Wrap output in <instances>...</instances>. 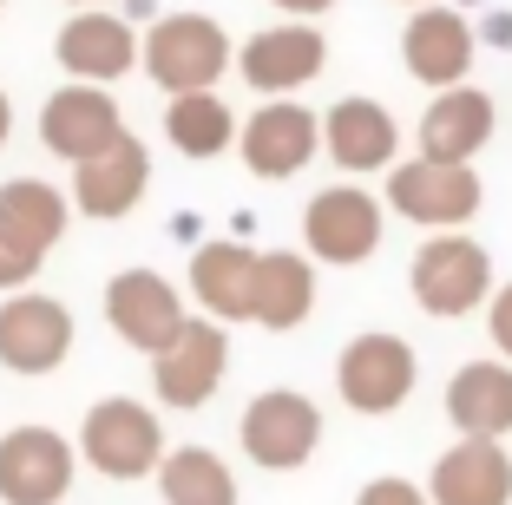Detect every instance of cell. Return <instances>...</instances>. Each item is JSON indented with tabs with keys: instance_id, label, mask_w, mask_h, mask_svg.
<instances>
[{
	"instance_id": "15",
	"label": "cell",
	"mask_w": 512,
	"mask_h": 505,
	"mask_svg": "<svg viewBox=\"0 0 512 505\" xmlns=\"http://www.w3.org/2000/svg\"><path fill=\"white\" fill-rule=\"evenodd\" d=\"M53 60H60V73L79 79V86H119L125 73H138V27L125 14L86 7V14H73L60 27Z\"/></svg>"
},
{
	"instance_id": "11",
	"label": "cell",
	"mask_w": 512,
	"mask_h": 505,
	"mask_svg": "<svg viewBox=\"0 0 512 505\" xmlns=\"http://www.w3.org/2000/svg\"><path fill=\"white\" fill-rule=\"evenodd\" d=\"M79 446L53 427L0 433V505H60L73 492Z\"/></svg>"
},
{
	"instance_id": "4",
	"label": "cell",
	"mask_w": 512,
	"mask_h": 505,
	"mask_svg": "<svg viewBox=\"0 0 512 505\" xmlns=\"http://www.w3.org/2000/svg\"><path fill=\"white\" fill-rule=\"evenodd\" d=\"M414 381H421V355H414V342L394 335V328H362V335L335 355V394L368 420L401 414Z\"/></svg>"
},
{
	"instance_id": "7",
	"label": "cell",
	"mask_w": 512,
	"mask_h": 505,
	"mask_svg": "<svg viewBox=\"0 0 512 505\" xmlns=\"http://www.w3.org/2000/svg\"><path fill=\"white\" fill-rule=\"evenodd\" d=\"M237 446L263 473H296L322 446V407L309 394H296V387H263L237 420Z\"/></svg>"
},
{
	"instance_id": "25",
	"label": "cell",
	"mask_w": 512,
	"mask_h": 505,
	"mask_svg": "<svg viewBox=\"0 0 512 505\" xmlns=\"http://www.w3.org/2000/svg\"><path fill=\"white\" fill-rule=\"evenodd\" d=\"M237 112H230L217 92H178V99H165V138L178 158L191 164H211L224 158L230 145H237Z\"/></svg>"
},
{
	"instance_id": "13",
	"label": "cell",
	"mask_w": 512,
	"mask_h": 505,
	"mask_svg": "<svg viewBox=\"0 0 512 505\" xmlns=\"http://www.w3.org/2000/svg\"><path fill=\"white\" fill-rule=\"evenodd\" d=\"M106 322H112V335H119L125 348L165 355L191 315H184L178 283H165L158 269H119V276L106 283Z\"/></svg>"
},
{
	"instance_id": "30",
	"label": "cell",
	"mask_w": 512,
	"mask_h": 505,
	"mask_svg": "<svg viewBox=\"0 0 512 505\" xmlns=\"http://www.w3.org/2000/svg\"><path fill=\"white\" fill-rule=\"evenodd\" d=\"M276 14H296V20H316V14H329L335 0H270Z\"/></svg>"
},
{
	"instance_id": "33",
	"label": "cell",
	"mask_w": 512,
	"mask_h": 505,
	"mask_svg": "<svg viewBox=\"0 0 512 505\" xmlns=\"http://www.w3.org/2000/svg\"><path fill=\"white\" fill-rule=\"evenodd\" d=\"M401 7H434V0H401Z\"/></svg>"
},
{
	"instance_id": "14",
	"label": "cell",
	"mask_w": 512,
	"mask_h": 505,
	"mask_svg": "<svg viewBox=\"0 0 512 505\" xmlns=\"http://www.w3.org/2000/svg\"><path fill=\"white\" fill-rule=\"evenodd\" d=\"M112 138H125V112H119V99H112V86H79V79H66L60 92H46L40 145L53 151V158L86 164V158H99Z\"/></svg>"
},
{
	"instance_id": "28",
	"label": "cell",
	"mask_w": 512,
	"mask_h": 505,
	"mask_svg": "<svg viewBox=\"0 0 512 505\" xmlns=\"http://www.w3.org/2000/svg\"><path fill=\"white\" fill-rule=\"evenodd\" d=\"M486 335H493L499 361H512V283H499L493 302H486Z\"/></svg>"
},
{
	"instance_id": "18",
	"label": "cell",
	"mask_w": 512,
	"mask_h": 505,
	"mask_svg": "<svg viewBox=\"0 0 512 505\" xmlns=\"http://www.w3.org/2000/svg\"><path fill=\"white\" fill-rule=\"evenodd\" d=\"M145 191H151V151L138 145L132 132L112 138L99 158L73 164V210H79V217H92V223L132 217V210L145 204Z\"/></svg>"
},
{
	"instance_id": "31",
	"label": "cell",
	"mask_w": 512,
	"mask_h": 505,
	"mask_svg": "<svg viewBox=\"0 0 512 505\" xmlns=\"http://www.w3.org/2000/svg\"><path fill=\"white\" fill-rule=\"evenodd\" d=\"M7 138H14V99L0 92V145H7Z\"/></svg>"
},
{
	"instance_id": "1",
	"label": "cell",
	"mask_w": 512,
	"mask_h": 505,
	"mask_svg": "<svg viewBox=\"0 0 512 505\" xmlns=\"http://www.w3.org/2000/svg\"><path fill=\"white\" fill-rule=\"evenodd\" d=\"M230 66H237V40L211 14H165L151 20V33H138V73H151V86H165V99L217 92Z\"/></svg>"
},
{
	"instance_id": "5",
	"label": "cell",
	"mask_w": 512,
	"mask_h": 505,
	"mask_svg": "<svg viewBox=\"0 0 512 505\" xmlns=\"http://www.w3.org/2000/svg\"><path fill=\"white\" fill-rule=\"evenodd\" d=\"M381 237H388V204L362 184H329L302 210V256L309 263L355 269L381 250Z\"/></svg>"
},
{
	"instance_id": "16",
	"label": "cell",
	"mask_w": 512,
	"mask_h": 505,
	"mask_svg": "<svg viewBox=\"0 0 512 505\" xmlns=\"http://www.w3.org/2000/svg\"><path fill=\"white\" fill-rule=\"evenodd\" d=\"M493 125H499V105L493 92L467 86H447L427 99L421 125H414V158H434V164H473L486 145H493Z\"/></svg>"
},
{
	"instance_id": "29",
	"label": "cell",
	"mask_w": 512,
	"mask_h": 505,
	"mask_svg": "<svg viewBox=\"0 0 512 505\" xmlns=\"http://www.w3.org/2000/svg\"><path fill=\"white\" fill-rule=\"evenodd\" d=\"M33 276H40V263L0 243V296H20V289H33Z\"/></svg>"
},
{
	"instance_id": "10",
	"label": "cell",
	"mask_w": 512,
	"mask_h": 505,
	"mask_svg": "<svg viewBox=\"0 0 512 505\" xmlns=\"http://www.w3.org/2000/svg\"><path fill=\"white\" fill-rule=\"evenodd\" d=\"M73 355V309L60 296H40V289H20V296L0 302V368L7 374H40L66 368Z\"/></svg>"
},
{
	"instance_id": "21",
	"label": "cell",
	"mask_w": 512,
	"mask_h": 505,
	"mask_svg": "<svg viewBox=\"0 0 512 505\" xmlns=\"http://www.w3.org/2000/svg\"><path fill=\"white\" fill-rule=\"evenodd\" d=\"M447 420L460 440H506L512 433V361H460L447 381Z\"/></svg>"
},
{
	"instance_id": "23",
	"label": "cell",
	"mask_w": 512,
	"mask_h": 505,
	"mask_svg": "<svg viewBox=\"0 0 512 505\" xmlns=\"http://www.w3.org/2000/svg\"><path fill=\"white\" fill-rule=\"evenodd\" d=\"M316 315V263L302 250H256V289H250V322L289 335Z\"/></svg>"
},
{
	"instance_id": "6",
	"label": "cell",
	"mask_w": 512,
	"mask_h": 505,
	"mask_svg": "<svg viewBox=\"0 0 512 505\" xmlns=\"http://www.w3.org/2000/svg\"><path fill=\"white\" fill-rule=\"evenodd\" d=\"M381 204L401 223H421V230H467L486 204V184L473 164H434V158H401L388 171V197Z\"/></svg>"
},
{
	"instance_id": "22",
	"label": "cell",
	"mask_w": 512,
	"mask_h": 505,
	"mask_svg": "<svg viewBox=\"0 0 512 505\" xmlns=\"http://www.w3.org/2000/svg\"><path fill=\"white\" fill-rule=\"evenodd\" d=\"M250 289H256V250L237 237L197 243L191 250V302L211 322H250Z\"/></svg>"
},
{
	"instance_id": "2",
	"label": "cell",
	"mask_w": 512,
	"mask_h": 505,
	"mask_svg": "<svg viewBox=\"0 0 512 505\" xmlns=\"http://www.w3.org/2000/svg\"><path fill=\"white\" fill-rule=\"evenodd\" d=\"M493 256H486L480 237H467V230H440V237H427L421 250H414V263H407V296L421 302L434 322H460V315L486 309L493 302Z\"/></svg>"
},
{
	"instance_id": "3",
	"label": "cell",
	"mask_w": 512,
	"mask_h": 505,
	"mask_svg": "<svg viewBox=\"0 0 512 505\" xmlns=\"http://www.w3.org/2000/svg\"><path fill=\"white\" fill-rule=\"evenodd\" d=\"M79 460L99 479H151L158 460H165V420L151 414L132 394H112V401H92L86 420H79Z\"/></svg>"
},
{
	"instance_id": "24",
	"label": "cell",
	"mask_w": 512,
	"mask_h": 505,
	"mask_svg": "<svg viewBox=\"0 0 512 505\" xmlns=\"http://www.w3.org/2000/svg\"><path fill=\"white\" fill-rule=\"evenodd\" d=\"M66 217H73V197L53 191L46 178H7L0 184V243L33 263H46V250L66 237Z\"/></svg>"
},
{
	"instance_id": "8",
	"label": "cell",
	"mask_w": 512,
	"mask_h": 505,
	"mask_svg": "<svg viewBox=\"0 0 512 505\" xmlns=\"http://www.w3.org/2000/svg\"><path fill=\"white\" fill-rule=\"evenodd\" d=\"M322 151V112H309L302 99H263L250 119L237 125V158L250 178H296L309 171V158Z\"/></svg>"
},
{
	"instance_id": "9",
	"label": "cell",
	"mask_w": 512,
	"mask_h": 505,
	"mask_svg": "<svg viewBox=\"0 0 512 505\" xmlns=\"http://www.w3.org/2000/svg\"><path fill=\"white\" fill-rule=\"evenodd\" d=\"M224 374H230V335H224V322L191 315V322L178 328V342H171L165 355H151V394H158V407L191 414V407L217 401Z\"/></svg>"
},
{
	"instance_id": "34",
	"label": "cell",
	"mask_w": 512,
	"mask_h": 505,
	"mask_svg": "<svg viewBox=\"0 0 512 505\" xmlns=\"http://www.w3.org/2000/svg\"><path fill=\"white\" fill-rule=\"evenodd\" d=\"M0 7H7V0H0Z\"/></svg>"
},
{
	"instance_id": "26",
	"label": "cell",
	"mask_w": 512,
	"mask_h": 505,
	"mask_svg": "<svg viewBox=\"0 0 512 505\" xmlns=\"http://www.w3.org/2000/svg\"><path fill=\"white\" fill-rule=\"evenodd\" d=\"M151 479H158L165 505H237V473L211 446H165Z\"/></svg>"
},
{
	"instance_id": "19",
	"label": "cell",
	"mask_w": 512,
	"mask_h": 505,
	"mask_svg": "<svg viewBox=\"0 0 512 505\" xmlns=\"http://www.w3.org/2000/svg\"><path fill=\"white\" fill-rule=\"evenodd\" d=\"M401 66L421 86L447 92V86H467V66H473V27L467 14H453V7H414L401 27Z\"/></svg>"
},
{
	"instance_id": "12",
	"label": "cell",
	"mask_w": 512,
	"mask_h": 505,
	"mask_svg": "<svg viewBox=\"0 0 512 505\" xmlns=\"http://www.w3.org/2000/svg\"><path fill=\"white\" fill-rule=\"evenodd\" d=\"M322 66H329V40L316 20H283V27H263L237 46V73L263 99H296L309 79H322Z\"/></svg>"
},
{
	"instance_id": "32",
	"label": "cell",
	"mask_w": 512,
	"mask_h": 505,
	"mask_svg": "<svg viewBox=\"0 0 512 505\" xmlns=\"http://www.w3.org/2000/svg\"><path fill=\"white\" fill-rule=\"evenodd\" d=\"M66 7H106V0H66Z\"/></svg>"
},
{
	"instance_id": "27",
	"label": "cell",
	"mask_w": 512,
	"mask_h": 505,
	"mask_svg": "<svg viewBox=\"0 0 512 505\" xmlns=\"http://www.w3.org/2000/svg\"><path fill=\"white\" fill-rule=\"evenodd\" d=\"M355 505H434V499H427V486H414V479L381 473V479H368V486L355 492Z\"/></svg>"
},
{
	"instance_id": "17",
	"label": "cell",
	"mask_w": 512,
	"mask_h": 505,
	"mask_svg": "<svg viewBox=\"0 0 512 505\" xmlns=\"http://www.w3.org/2000/svg\"><path fill=\"white\" fill-rule=\"evenodd\" d=\"M322 151L335 158V171H394L401 164V119H394L381 99H362V92H348L322 112Z\"/></svg>"
},
{
	"instance_id": "20",
	"label": "cell",
	"mask_w": 512,
	"mask_h": 505,
	"mask_svg": "<svg viewBox=\"0 0 512 505\" xmlns=\"http://www.w3.org/2000/svg\"><path fill=\"white\" fill-rule=\"evenodd\" d=\"M434 505H512V453L506 440H453L427 473Z\"/></svg>"
}]
</instances>
